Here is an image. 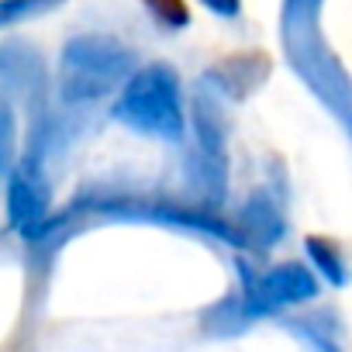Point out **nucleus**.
I'll use <instances>...</instances> for the list:
<instances>
[{
    "mask_svg": "<svg viewBox=\"0 0 352 352\" xmlns=\"http://www.w3.org/2000/svg\"><path fill=\"white\" fill-rule=\"evenodd\" d=\"M145 4H148L152 14L162 18L166 25H184V21H187V4H184V0H145Z\"/></svg>",
    "mask_w": 352,
    "mask_h": 352,
    "instance_id": "f257e3e1",
    "label": "nucleus"
},
{
    "mask_svg": "<svg viewBox=\"0 0 352 352\" xmlns=\"http://www.w3.org/2000/svg\"><path fill=\"white\" fill-rule=\"evenodd\" d=\"M208 4H211L214 11H225V14H235V8H239V0H208Z\"/></svg>",
    "mask_w": 352,
    "mask_h": 352,
    "instance_id": "f03ea898",
    "label": "nucleus"
}]
</instances>
